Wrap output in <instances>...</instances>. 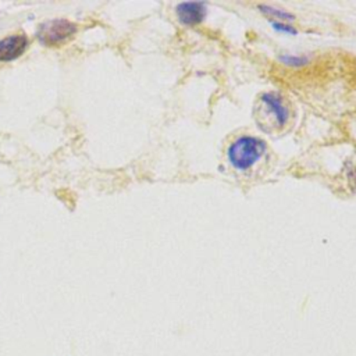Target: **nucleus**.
Masks as SVG:
<instances>
[{
    "label": "nucleus",
    "mask_w": 356,
    "mask_h": 356,
    "mask_svg": "<svg viewBox=\"0 0 356 356\" xmlns=\"http://www.w3.org/2000/svg\"><path fill=\"white\" fill-rule=\"evenodd\" d=\"M266 149L267 145L263 139L252 135H242L231 142L227 149V157L234 168L246 171L263 157Z\"/></svg>",
    "instance_id": "f257e3e1"
},
{
    "label": "nucleus",
    "mask_w": 356,
    "mask_h": 356,
    "mask_svg": "<svg viewBox=\"0 0 356 356\" xmlns=\"http://www.w3.org/2000/svg\"><path fill=\"white\" fill-rule=\"evenodd\" d=\"M76 31V26L67 19H51L43 22L36 32L38 39L46 46H56L64 42Z\"/></svg>",
    "instance_id": "f03ea898"
},
{
    "label": "nucleus",
    "mask_w": 356,
    "mask_h": 356,
    "mask_svg": "<svg viewBox=\"0 0 356 356\" xmlns=\"http://www.w3.org/2000/svg\"><path fill=\"white\" fill-rule=\"evenodd\" d=\"M207 6L204 1H182L175 7L178 21L186 26H195L206 18Z\"/></svg>",
    "instance_id": "7ed1b4c3"
},
{
    "label": "nucleus",
    "mask_w": 356,
    "mask_h": 356,
    "mask_svg": "<svg viewBox=\"0 0 356 356\" xmlns=\"http://www.w3.org/2000/svg\"><path fill=\"white\" fill-rule=\"evenodd\" d=\"M260 102L264 104L266 110L270 113L278 127H284L288 122L289 108L281 95H278L277 92H264L260 96Z\"/></svg>",
    "instance_id": "20e7f679"
},
{
    "label": "nucleus",
    "mask_w": 356,
    "mask_h": 356,
    "mask_svg": "<svg viewBox=\"0 0 356 356\" xmlns=\"http://www.w3.org/2000/svg\"><path fill=\"white\" fill-rule=\"evenodd\" d=\"M28 40L24 35H13L0 40V61H10L19 57L26 49Z\"/></svg>",
    "instance_id": "39448f33"
},
{
    "label": "nucleus",
    "mask_w": 356,
    "mask_h": 356,
    "mask_svg": "<svg viewBox=\"0 0 356 356\" xmlns=\"http://www.w3.org/2000/svg\"><path fill=\"white\" fill-rule=\"evenodd\" d=\"M259 10L271 17V18H275L274 21H282V22H289V21H293L295 19V15L285 11V10H281V8H277V7H273V6H268V4H259L257 6Z\"/></svg>",
    "instance_id": "423d86ee"
},
{
    "label": "nucleus",
    "mask_w": 356,
    "mask_h": 356,
    "mask_svg": "<svg viewBox=\"0 0 356 356\" xmlns=\"http://www.w3.org/2000/svg\"><path fill=\"white\" fill-rule=\"evenodd\" d=\"M280 60L289 67H302L309 63V58L302 54H282L280 56Z\"/></svg>",
    "instance_id": "0eeeda50"
},
{
    "label": "nucleus",
    "mask_w": 356,
    "mask_h": 356,
    "mask_svg": "<svg viewBox=\"0 0 356 356\" xmlns=\"http://www.w3.org/2000/svg\"><path fill=\"white\" fill-rule=\"evenodd\" d=\"M271 26L273 29H275L277 32H281V33H286V35H296L298 33V29L291 25L289 22H282V21H274L271 19Z\"/></svg>",
    "instance_id": "6e6552de"
}]
</instances>
